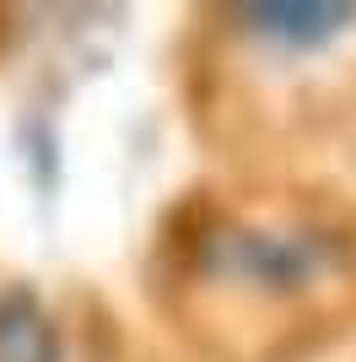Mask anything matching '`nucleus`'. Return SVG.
I'll list each match as a JSON object with an SVG mask.
<instances>
[{"instance_id": "obj_3", "label": "nucleus", "mask_w": 356, "mask_h": 362, "mask_svg": "<svg viewBox=\"0 0 356 362\" xmlns=\"http://www.w3.org/2000/svg\"><path fill=\"white\" fill-rule=\"evenodd\" d=\"M0 362H54V335L32 298L0 303Z\"/></svg>"}, {"instance_id": "obj_1", "label": "nucleus", "mask_w": 356, "mask_h": 362, "mask_svg": "<svg viewBox=\"0 0 356 362\" xmlns=\"http://www.w3.org/2000/svg\"><path fill=\"white\" fill-rule=\"evenodd\" d=\"M206 271L237 281V287L270 292H308L319 276L329 271V249L313 233H292V227H216L206 238Z\"/></svg>"}, {"instance_id": "obj_2", "label": "nucleus", "mask_w": 356, "mask_h": 362, "mask_svg": "<svg viewBox=\"0 0 356 362\" xmlns=\"http://www.w3.org/2000/svg\"><path fill=\"white\" fill-rule=\"evenodd\" d=\"M237 22H243L254 38H265V44L313 49V44L340 38L356 22V6H243Z\"/></svg>"}]
</instances>
